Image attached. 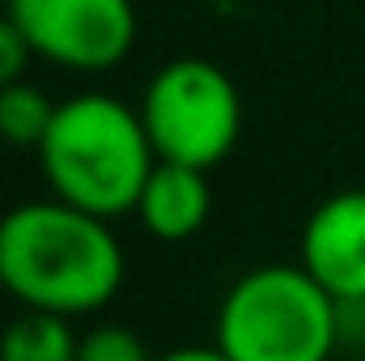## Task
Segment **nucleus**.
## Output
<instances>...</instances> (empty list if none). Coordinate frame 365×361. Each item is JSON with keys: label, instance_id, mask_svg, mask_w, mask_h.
<instances>
[{"label": "nucleus", "instance_id": "nucleus-12", "mask_svg": "<svg viewBox=\"0 0 365 361\" xmlns=\"http://www.w3.org/2000/svg\"><path fill=\"white\" fill-rule=\"evenodd\" d=\"M158 361H230V357L212 345V349H175V353H166V357H158Z\"/></svg>", "mask_w": 365, "mask_h": 361}, {"label": "nucleus", "instance_id": "nucleus-10", "mask_svg": "<svg viewBox=\"0 0 365 361\" xmlns=\"http://www.w3.org/2000/svg\"><path fill=\"white\" fill-rule=\"evenodd\" d=\"M77 361H158V357L149 353V345L132 327L102 323V327H90L77 340Z\"/></svg>", "mask_w": 365, "mask_h": 361}, {"label": "nucleus", "instance_id": "nucleus-3", "mask_svg": "<svg viewBox=\"0 0 365 361\" xmlns=\"http://www.w3.org/2000/svg\"><path fill=\"white\" fill-rule=\"evenodd\" d=\"M212 345L230 361H331L340 306L302 264H264L221 298Z\"/></svg>", "mask_w": 365, "mask_h": 361}, {"label": "nucleus", "instance_id": "nucleus-11", "mask_svg": "<svg viewBox=\"0 0 365 361\" xmlns=\"http://www.w3.org/2000/svg\"><path fill=\"white\" fill-rule=\"evenodd\" d=\"M30 56H34V51H30V43L21 39V30L13 26V17L0 13V90L26 77Z\"/></svg>", "mask_w": 365, "mask_h": 361}, {"label": "nucleus", "instance_id": "nucleus-5", "mask_svg": "<svg viewBox=\"0 0 365 361\" xmlns=\"http://www.w3.org/2000/svg\"><path fill=\"white\" fill-rule=\"evenodd\" d=\"M4 13L34 56L68 73H106L136 43L132 0H9Z\"/></svg>", "mask_w": 365, "mask_h": 361}, {"label": "nucleus", "instance_id": "nucleus-1", "mask_svg": "<svg viewBox=\"0 0 365 361\" xmlns=\"http://www.w3.org/2000/svg\"><path fill=\"white\" fill-rule=\"evenodd\" d=\"M123 247L110 221L64 200H26L0 217V289L26 310L81 319L123 289Z\"/></svg>", "mask_w": 365, "mask_h": 361}, {"label": "nucleus", "instance_id": "nucleus-8", "mask_svg": "<svg viewBox=\"0 0 365 361\" xmlns=\"http://www.w3.org/2000/svg\"><path fill=\"white\" fill-rule=\"evenodd\" d=\"M77 340L73 319L21 310L0 332V361H77Z\"/></svg>", "mask_w": 365, "mask_h": 361}, {"label": "nucleus", "instance_id": "nucleus-13", "mask_svg": "<svg viewBox=\"0 0 365 361\" xmlns=\"http://www.w3.org/2000/svg\"><path fill=\"white\" fill-rule=\"evenodd\" d=\"M4 9H9V0H0V13H4Z\"/></svg>", "mask_w": 365, "mask_h": 361}, {"label": "nucleus", "instance_id": "nucleus-9", "mask_svg": "<svg viewBox=\"0 0 365 361\" xmlns=\"http://www.w3.org/2000/svg\"><path fill=\"white\" fill-rule=\"evenodd\" d=\"M56 106L47 90H38L34 81H13L0 90V141L13 145V149H38L51 119H56Z\"/></svg>", "mask_w": 365, "mask_h": 361}, {"label": "nucleus", "instance_id": "nucleus-4", "mask_svg": "<svg viewBox=\"0 0 365 361\" xmlns=\"http://www.w3.org/2000/svg\"><path fill=\"white\" fill-rule=\"evenodd\" d=\"M140 123L158 162L195 171L221 166L242 132V98L225 68L200 56L162 64L140 93Z\"/></svg>", "mask_w": 365, "mask_h": 361}, {"label": "nucleus", "instance_id": "nucleus-7", "mask_svg": "<svg viewBox=\"0 0 365 361\" xmlns=\"http://www.w3.org/2000/svg\"><path fill=\"white\" fill-rule=\"evenodd\" d=\"M212 213V183L208 171L179 166V162H158L136 200V221L162 238V243H182L204 230Z\"/></svg>", "mask_w": 365, "mask_h": 361}, {"label": "nucleus", "instance_id": "nucleus-6", "mask_svg": "<svg viewBox=\"0 0 365 361\" xmlns=\"http://www.w3.org/2000/svg\"><path fill=\"white\" fill-rule=\"evenodd\" d=\"M297 264L336 302H365V187L327 195L306 217Z\"/></svg>", "mask_w": 365, "mask_h": 361}, {"label": "nucleus", "instance_id": "nucleus-2", "mask_svg": "<svg viewBox=\"0 0 365 361\" xmlns=\"http://www.w3.org/2000/svg\"><path fill=\"white\" fill-rule=\"evenodd\" d=\"M34 153L51 195L102 221L136 213L140 187L158 166L140 111L98 90L64 98Z\"/></svg>", "mask_w": 365, "mask_h": 361}]
</instances>
